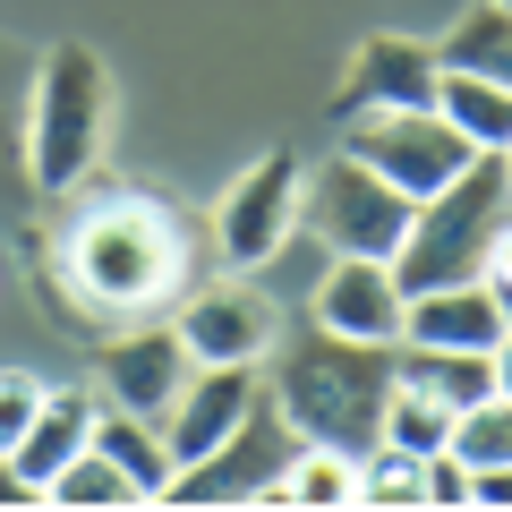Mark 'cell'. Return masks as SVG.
Wrapping results in <instances>:
<instances>
[{"mask_svg": "<svg viewBox=\"0 0 512 512\" xmlns=\"http://www.w3.org/2000/svg\"><path fill=\"white\" fill-rule=\"evenodd\" d=\"M504 222H512V171H504V154H470L461 180H444L436 197L410 205V231H402V248H393V282H402L410 299L444 291V282H478Z\"/></svg>", "mask_w": 512, "mask_h": 512, "instance_id": "cell-3", "label": "cell"}, {"mask_svg": "<svg viewBox=\"0 0 512 512\" xmlns=\"http://www.w3.org/2000/svg\"><path fill=\"white\" fill-rule=\"evenodd\" d=\"M444 453H461L470 470L512 461V393H478L470 410H453V436H444Z\"/></svg>", "mask_w": 512, "mask_h": 512, "instance_id": "cell-23", "label": "cell"}, {"mask_svg": "<svg viewBox=\"0 0 512 512\" xmlns=\"http://www.w3.org/2000/svg\"><path fill=\"white\" fill-rule=\"evenodd\" d=\"M495 9H512V0H495Z\"/></svg>", "mask_w": 512, "mask_h": 512, "instance_id": "cell-30", "label": "cell"}, {"mask_svg": "<svg viewBox=\"0 0 512 512\" xmlns=\"http://www.w3.org/2000/svg\"><path fill=\"white\" fill-rule=\"evenodd\" d=\"M453 504H470V461L461 453H427V504L419 512H453Z\"/></svg>", "mask_w": 512, "mask_h": 512, "instance_id": "cell-25", "label": "cell"}, {"mask_svg": "<svg viewBox=\"0 0 512 512\" xmlns=\"http://www.w3.org/2000/svg\"><path fill=\"white\" fill-rule=\"evenodd\" d=\"M487 367H495V393H512V325H504V342L487 350Z\"/></svg>", "mask_w": 512, "mask_h": 512, "instance_id": "cell-28", "label": "cell"}, {"mask_svg": "<svg viewBox=\"0 0 512 512\" xmlns=\"http://www.w3.org/2000/svg\"><path fill=\"white\" fill-rule=\"evenodd\" d=\"M35 410H43V376H35V367H0V453L26 436Z\"/></svg>", "mask_w": 512, "mask_h": 512, "instance_id": "cell-24", "label": "cell"}, {"mask_svg": "<svg viewBox=\"0 0 512 512\" xmlns=\"http://www.w3.org/2000/svg\"><path fill=\"white\" fill-rule=\"evenodd\" d=\"M171 333L188 342V359H197V367H265V359H274V342H282L274 299L256 291L248 274L197 282V291L180 299V316H171Z\"/></svg>", "mask_w": 512, "mask_h": 512, "instance_id": "cell-9", "label": "cell"}, {"mask_svg": "<svg viewBox=\"0 0 512 512\" xmlns=\"http://www.w3.org/2000/svg\"><path fill=\"white\" fill-rule=\"evenodd\" d=\"M282 504L291 512H350L359 504V453L342 444H299L282 470Z\"/></svg>", "mask_w": 512, "mask_h": 512, "instance_id": "cell-18", "label": "cell"}, {"mask_svg": "<svg viewBox=\"0 0 512 512\" xmlns=\"http://www.w3.org/2000/svg\"><path fill=\"white\" fill-rule=\"evenodd\" d=\"M188 342L171 325H137V333H120V342H103L94 350V393H103L111 410H137V419H163L171 410V393L188 384Z\"/></svg>", "mask_w": 512, "mask_h": 512, "instance_id": "cell-11", "label": "cell"}, {"mask_svg": "<svg viewBox=\"0 0 512 512\" xmlns=\"http://www.w3.org/2000/svg\"><path fill=\"white\" fill-rule=\"evenodd\" d=\"M299 171L291 154H256L214 205V248H222V274H256L282 239L299 231Z\"/></svg>", "mask_w": 512, "mask_h": 512, "instance_id": "cell-8", "label": "cell"}, {"mask_svg": "<svg viewBox=\"0 0 512 512\" xmlns=\"http://www.w3.org/2000/svg\"><path fill=\"white\" fill-rule=\"evenodd\" d=\"M299 453V427L274 402H256L205 461H180L163 504H282V470Z\"/></svg>", "mask_w": 512, "mask_h": 512, "instance_id": "cell-6", "label": "cell"}, {"mask_svg": "<svg viewBox=\"0 0 512 512\" xmlns=\"http://www.w3.org/2000/svg\"><path fill=\"white\" fill-rule=\"evenodd\" d=\"M384 393H393V342H350V333H325V325L274 342V393L265 402L299 427V444L367 453Z\"/></svg>", "mask_w": 512, "mask_h": 512, "instance_id": "cell-2", "label": "cell"}, {"mask_svg": "<svg viewBox=\"0 0 512 512\" xmlns=\"http://www.w3.org/2000/svg\"><path fill=\"white\" fill-rule=\"evenodd\" d=\"M436 52H444V69H478V77H495V86H512V9L478 0Z\"/></svg>", "mask_w": 512, "mask_h": 512, "instance_id": "cell-20", "label": "cell"}, {"mask_svg": "<svg viewBox=\"0 0 512 512\" xmlns=\"http://www.w3.org/2000/svg\"><path fill=\"white\" fill-rule=\"evenodd\" d=\"M444 436H453V410L427 402V393H410V384H393L384 393V419H376V444H402V453H444Z\"/></svg>", "mask_w": 512, "mask_h": 512, "instance_id": "cell-22", "label": "cell"}, {"mask_svg": "<svg viewBox=\"0 0 512 512\" xmlns=\"http://www.w3.org/2000/svg\"><path fill=\"white\" fill-rule=\"evenodd\" d=\"M359 504H376V512H419V504H427V461L402 453V444H367V453H359Z\"/></svg>", "mask_w": 512, "mask_h": 512, "instance_id": "cell-21", "label": "cell"}, {"mask_svg": "<svg viewBox=\"0 0 512 512\" xmlns=\"http://www.w3.org/2000/svg\"><path fill=\"white\" fill-rule=\"evenodd\" d=\"M256 402H265L256 367H188V384L171 393L163 419H154V427H163V444H171V470H180V461H205Z\"/></svg>", "mask_w": 512, "mask_h": 512, "instance_id": "cell-12", "label": "cell"}, {"mask_svg": "<svg viewBox=\"0 0 512 512\" xmlns=\"http://www.w3.org/2000/svg\"><path fill=\"white\" fill-rule=\"evenodd\" d=\"M504 171H512V146H504Z\"/></svg>", "mask_w": 512, "mask_h": 512, "instance_id": "cell-29", "label": "cell"}, {"mask_svg": "<svg viewBox=\"0 0 512 512\" xmlns=\"http://www.w3.org/2000/svg\"><path fill=\"white\" fill-rule=\"evenodd\" d=\"M299 231L325 256H393L410 231V197L359 154H325L316 171H299Z\"/></svg>", "mask_w": 512, "mask_h": 512, "instance_id": "cell-5", "label": "cell"}, {"mask_svg": "<svg viewBox=\"0 0 512 512\" xmlns=\"http://www.w3.org/2000/svg\"><path fill=\"white\" fill-rule=\"evenodd\" d=\"M342 154H359L367 171H384V180L419 205V197H436L444 180H461L470 137H461L444 111H367V120H350Z\"/></svg>", "mask_w": 512, "mask_h": 512, "instance_id": "cell-7", "label": "cell"}, {"mask_svg": "<svg viewBox=\"0 0 512 512\" xmlns=\"http://www.w3.org/2000/svg\"><path fill=\"white\" fill-rule=\"evenodd\" d=\"M60 274H69L77 308L146 325L188 291V239L180 214L154 197H103L77 205V222L60 231Z\"/></svg>", "mask_w": 512, "mask_h": 512, "instance_id": "cell-1", "label": "cell"}, {"mask_svg": "<svg viewBox=\"0 0 512 512\" xmlns=\"http://www.w3.org/2000/svg\"><path fill=\"white\" fill-rule=\"evenodd\" d=\"M436 111L470 137V154H504L512 146V86H495V77H478V69H444L436 77Z\"/></svg>", "mask_w": 512, "mask_h": 512, "instance_id": "cell-16", "label": "cell"}, {"mask_svg": "<svg viewBox=\"0 0 512 512\" xmlns=\"http://www.w3.org/2000/svg\"><path fill=\"white\" fill-rule=\"evenodd\" d=\"M43 504H60V512H128V504H146V495L128 487V470L86 436V453L60 461V470L43 478Z\"/></svg>", "mask_w": 512, "mask_h": 512, "instance_id": "cell-19", "label": "cell"}, {"mask_svg": "<svg viewBox=\"0 0 512 512\" xmlns=\"http://www.w3.org/2000/svg\"><path fill=\"white\" fill-rule=\"evenodd\" d=\"M0 504H43V487H35V478H26L9 453H0Z\"/></svg>", "mask_w": 512, "mask_h": 512, "instance_id": "cell-27", "label": "cell"}, {"mask_svg": "<svg viewBox=\"0 0 512 512\" xmlns=\"http://www.w3.org/2000/svg\"><path fill=\"white\" fill-rule=\"evenodd\" d=\"M94 410H103V393H86V384H43V410L26 419V436L9 444V461H18V470L43 487V478H52L60 461H77V453H86Z\"/></svg>", "mask_w": 512, "mask_h": 512, "instance_id": "cell-15", "label": "cell"}, {"mask_svg": "<svg viewBox=\"0 0 512 512\" xmlns=\"http://www.w3.org/2000/svg\"><path fill=\"white\" fill-rule=\"evenodd\" d=\"M94 444L128 470V487L146 495V504H163V487H171V444H163V427H154V419L103 402V410H94Z\"/></svg>", "mask_w": 512, "mask_h": 512, "instance_id": "cell-17", "label": "cell"}, {"mask_svg": "<svg viewBox=\"0 0 512 512\" xmlns=\"http://www.w3.org/2000/svg\"><path fill=\"white\" fill-rule=\"evenodd\" d=\"M478 282H487V291H495V308L512 316V222L495 231V248H487V274H478Z\"/></svg>", "mask_w": 512, "mask_h": 512, "instance_id": "cell-26", "label": "cell"}, {"mask_svg": "<svg viewBox=\"0 0 512 512\" xmlns=\"http://www.w3.org/2000/svg\"><path fill=\"white\" fill-rule=\"evenodd\" d=\"M444 52L419 35H367L350 52L342 86H333V120H367V111H436Z\"/></svg>", "mask_w": 512, "mask_h": 512, "instance_id": "cell-10", "label": "cell"}, {"mask_svg": "<svg viewBox=\"0 0 512 512\" xmlns=\"http://www.w3.org/2000/svg\"><path fill=\"white\" fill-rule=\"evenodd\" d=\"M103 128H111V77L86 43H52L26 94V171L35 188H77L103 163Z\"/></svg>", "mask_w": 512, "mask_h": 512, "instance_id": "cell-4", "label": "cell"}, {"mask_svg": "<svg viewBox=\"0 0 512 512\" xmlns=\"http://www.w3.org/2000/svg\"><path fill=\"white\" fill-rule=\"evenodd\" d=\"M512 316L495 308L487 282H444V291H419L402 316V342H427V350H495Z\"/></svg>", "mask_w": 512, "mask_h": 512, "instance_id": "cell-14", "label": "cell"}, {"mask_svg": "<svg viewBox=\"0 0 512 512\" xmlns=\"http://www.w3.org/2000/svg\"><path fill=\"white\" fill-rule=\"evenodd\" d=\"M410 291L393 282V256H333L316 282V325L350 342H402Z\"/></svg>", "mask_w": 512, "mask_h": 512, "instance_id": "cell-13", "label": "cell"}]
</instances>
